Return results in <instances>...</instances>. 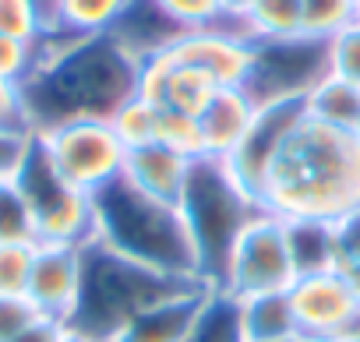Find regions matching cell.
<instances>
[{
  "instance_id": "1",
  "label": "cell",
  "mask_w": 360,
  "mask_h": 342,
  "mask_svg": "<svg viewBox=\"0 0 360 342\" xmlns=\"http://www.w3.org/2000/svg\"><path fill=\"white\" fill-rule=\"evenodd\" d=\"M138 50L117 32L106 36H46L39 43V60L22 85L25 113L32 134L78 117H103L138 92Z\"/></svg>"
},
{
  "instance_id": "2",
  "label": "cell",
  "mask_w": 360,
  "mask_h": 342,
  "mask_svg": "<svg viewBox=\"0 0 360 342\" xmlns=\"http://www.w3.org/2000/svg\"><path fill=\"white\" fill-rule=\"evenodd\" d=\"M353 209H360L356 134L304 117L269 166L258 191V212H269L286 223H339Z\"/></svg>"
},
{
  "instance_id": "3",
  "label": "cell",
  "mask_w": 360,
  "mask_h": 342,
  "mask_svg": "<svg viewBox=\"0 0 360 342\" xmlns=\"http://www.w3.org/2000/svg\"><path fill=\"white\" fill-rule=\"evenodd\" d=\"M92 202H96V230H99L96 244H103L106 251L127 261H138L145 268L176 279H202L198 251L180 209L152 202L124 177H117L99 195H92Z\"/></svg>"
},
{
  "instance_id": "4",
  "label": "cell",
  "mask_w": 360,
  "mask_h": 342,
  "mask_svg": "<svg viewBox=\"0 0 360 342\" xmlns=\"http://www.w3.org/2000/svg\"><path fill=\"white\" fill-rule=\"evenodd\" d=\"M205 279H176L155 268H145L138 261H127L103 244L85 247V272H82V293L75 303V314L68 328L110 342L134 314L145 307L188 289Z\"/></svg>"
},
{
  "instance_id": "5",
  "label": "cell",
  "mask_w": 360,
  "mask_h": 342,
  "mask_svg": "<svg viewBox=\"0 0 360 342\" xmlns=\"http://www.w3.org/2000/svg\"><path fill=\"white\" fill-rule=\"evenodd\" d=\"M255 202L233 184L226 173L223 159H195L188 191L180 202V216H184L195 251H198V268L205 282H219V272L226 265V254L244 230V223L255 216Z\"/></svg>"
},
{
  "instance_id": "6",
  "label": "cell",
  "mask_w": 360,
  "mask_h": 342,
  "mask_svg": "<svg viewBox=\"0 0 360 342\" xmlns=\"http://www.w3.org/2000/svg\"><path fill=\"white\" fill-rule=\"evenodd\" d=\"M36 141L50 162V169L75 191L99 195L124 173L127 148L113 134L110 120L103 117H78L53 127L36 131Z\"/></svg>"
},
{
  "instance_id": "7",
  "label": "cell",
  "mask_w": 360,
  "mask_h": 342,
  "mask_svg": "<svg viewBox=\"0 0 360 342\" xmlns=\"http://www.w3.org/2000/svg\"><path fill=\"white\" fill-rule=\"evenodd\" d=\"M293 279H297V261L286 219L255 212L237 233L216 286L230 300H248L262 293H283L293 286Z\"/></svg>"
},
{
  "instance_id": "8",
  "label": "cell",
  "mask_w": 360,
  "mask_h": 342,
  "mask_svg": "<svg viewBox=\"0 0 360 342\" xmlns=\"http://www.w3.org/2000/svg\"><path fill=\"white\" fill-rule=\"evenodd\" d=\"M15 184L32 205L36 216V240L39 244H71V247H89L96 244V202L85 191L68 188L43 155L36 134L32 145L15 173Z\"/></svg>"
},
{
  "instance_id": "9",
  "label": "cell",
  "mask_w": 360,
  "mask_h": 342,
  "mask_svg": "<svg viewBox=\"0 0 360 342\" xmlns=\"http://www.w3.org/2000/svg\"><path fill=\"white\" fill-rule=\"evenodd\" d=\"M304 117H307V113H304V96L258 103L255 120H251V127L244 131L240 145L223 159L226 173H230L233 184L255 202V209H258V191H262V180H265V173H269V166L276 162V155L283 152L286 138L297 131V124H300Z\"/></svg>"
},
{
  "instance_id": "10",
  "label": "cell",
  "mask_w": 360,
  "mask_h": 342,
  "mask_svg": "<svg viewBox=\"0 0 360 342\" xmlns=\"http://www.w3.org/2000/svg\"><path fill=\"white\" fill-rule=\"evenodd\" d=\"M290 307H293V321L297 331L311 342H335L339 335H346L360 314V300L346 279V272L339 268H325V272H304L293 279V286L286 289Z\"/></svg>"
},
{
  "instance_id": "11",
  "label": "cell",
  "mask_w": 360,
  "mask_h": 342,
  "mask_svg": "<svg viewBox=\"0 0 360 342\" xmlns=\"http://www.w3.org/2000/svg\"><path fill=\"white\" fill-rule=\"evenodd\" d=\"M321 74H328V67H325V43L318 39L297 36L283 43H255V64L244 88L255 96V103L290 99L304 96Z\"/></svg>"
},
{
  "instance_id": "12",
  "label": "cell",
  "mask_w": 360,
  "mask_h": 342,
  "mask_svg": "<svg viewBox=\"0 0 360 342\" xmlns=\"http://www.w3.org/2000/svg\"><path fill=\"white\" fill-rule=\"evenodd\" d=\"M159 50L173 64L202 67L205 74L216 78L219 88L248 85L251 64H255V43L237 29V25H216V29H198V32H176Z\"/></svg>"
},
{
  "instance_id": "13",
  "label": "cell",
  "mask_w": 360,
  "mask_h": 342,
  "mask_svg": "<svg viewBox=\"0 0 360 342\" xmlns=\"http://www.w3.org/2000/svg\"><path fill=\"white\" fill-rule=\"evenodd\" d=\"M219 286L212 282H195L188 289H180L152 307H145L141 314H134L110 342H191L202 314L209 310V303L216 300Z\"/></svg>"
},
{
  "instance_id": "14",
  "label": "cell",
  "mask_w": 360,
  "mask_h": 342,
  "mask_svg": "<svg viewBox=\"0 0 360 342\" xmlns=\"http://www.w3.org/2000/svg\"><path fill=\"white\" fill-rule=\"evenodd\" d=\"M82 272H85V247L39 244L25 296L39 307L43 317L68 324L75 314L78 293H82Z\"/></svg>"
},
{
  "instance_id": "15",
  "label": "cell",
  "mask_w": 360,
  "mask_h": 342,
  "mask_svg": "<svg viewBox=\"0 0 360 342\" xmlns=\"http://www.w3.org/2000/svg\"><path fill=\"white\" fill-rule=\"evenodd\" d=\"M195 159L180 155L159 141L145 145V148H131L124 159V180L131 188H138L141 195H148L152 202H162L169 209H180L188 191V177H191Z\"/></svg>"
},
{
  "instance_id": "16",
  "label": "cell",
  "mask_w": 360,
  "mask_h": 342,
  "mask_svg": "<svg viewBox=\"0 0 360 342\" xmlns=\"http://www.w3.org/2000/svg\"><path fill=\"white\" fill-rule=\"evenodd\" d=\"M255 96L244 88V85H233V88H219L212 96V103L198 113V127H202V145H205V159H226L244 131L251 127L255 120Z\"/></svg>"
},
{
  "instance_id": "17",
  "label": "cell",
  "mask_w": 360,
  "mask_h": 342,
  "mask_svg": "<svg viewBox=\"0 0 360 342\" xmlns=\"http://www.w3.org/2000/svg\"><path fill=\"white\" fill-rule=\"evenodd\" d=\"M50 32L68 39L117 32L120 22L138 8V0H46Z\"/></svg>"
},
{
  "instance_id": "18",
  "label": "cell",
  "mask_w": 360,
  "mask_h": 342,
  "mask_svg": "<svg viewBox=\"0 0 360 342\" xmlns=\"http://www.w3.org/2000/svg\"><path fill=\"white\" fill-rule=\"evenodd\" d=\"M237 317H240V338L244 342H283V338L300 335L286 289L237 300Z\"/></svg>"
},
{
  "instance_id": "19",
  "label": "cell",
  "mask_w": 360,
  "mask_h": 342,
  "mask_svg": "<svg viewBox=\"0 0 360 342\" xmlns=\"http://www.w3.org/2000/svg\"><path fill=\"white\" fill-rule=\"evenodd\" d=\"M304 113H307V120H318L325 127L353 134L356 120H360V88L335 74H321L304 92Z\"/></svg>"
},
{
  "instance_id": "20",
  "label": "cell",
  "mask_w": 360,
  "mask_h": 342,
  "mask_svg": "<svg viewBox=\"0 0 360 342\" xmlns=\"http://www.w3.org/2000/svg\"><path fill=\"white\" fill-rule=\"evenodd\" d=\"M251 43H283L304 36L300 0H255L248 15L237 22Z\"/></svg>"
},
{
  "instance_id": "21",
  "label": "cell",
  "mask_w": 360,
  "mask_h": 342,
  "mask_svg": "<svg viewBox=\"0 0 360 342\" xmlns=\"http://www.w3.org/2000/svg\"><path fill=\"white\" fill-rule=\"evenodd\" d=\"M286 230H290V247H293L297 275L339 268L335 265V233H332V223L293 219V223H286Z\"/></svg>"
},
{
  "instance_id": "22",
  "label": "cell",
  "mask_w": 360,
  "mask_h": 342,
  "mask_svg": "<svg viewBox=\"0 0 360 342\" xmlns=\"http://www.w3.org/2000/svg\"><path fill=\"white\" fill-rule=\"evenodd\" d=\"M155 11V18L169 32H198V29H216V25H233L226 18L223 0H145Z\"/></svg>"
},
{
  "instance_id": "23",
  "label": "cell",
  "mask_w": 360,
  "mask_h": 342,
  "mask_svg": "<svg viewBox=\"0 0 360 342\" xmlns=\"http://www.w3.org/2000/svg\"><path fill=\"white\" fill-rule=\"evenodd\" d=\"M110 127L113 134L120 138V145L131 152V148H145L155 141V131H159V106L148 103L145 96H127L113 113H110Z\"/></svg>"
},
{
  "instance_id": "24",
  "label": "cell",
  "mask_w": 360,
  "mask_h": 342,
  "mask_svg": "<svg viewBox=\"0 0 360 342\" xmlns=\"http://www.w3.org/2000/svg\"><path fill=\"white\" fill-rule=\"evenodd\" d=\"M0 36L43 43L50 36L46 0H0Z\"/></svg>"
},
{
  "instance_id": "25",
  "label": "cell",
  "mask_w": 360,
  "mask_h": 342,
  "mask_svg": "<svg viewBox=\"0 0 360 342\" xmlns=\"http://www.w3.org/2000/svg\"><path fill=\"white\" fill-rule=\"evenodd\" d=\"M15 240H36V216L15 177L0 180V244H15Z\"/></svg>"
},
{
  "instance_id": "26",
  "label": "cell",
  "mask_w": 360,
  "mask_h": 342,
  "mask_svg": "<svg viewBox=\"0 0 360 342\" xmlns=\"http://www.w3.org/2000/svg\"><path fill=\"white\" fill-rule=\"evenodd\" d=\"M300 15H304V36L318 43H328L339 29L360 18L356 0H300Z\"/></svg>"
},
{
  "instance_id": "27",
  "label": "cell",
  "mask_w": 360,
  "mask_h": 342,
  "mask_svg": "<svg viewBox=\"0 0 360 342\" xmlns=\"http://www.w3.org/2000/svg\"><path fill=\"white\" fill-rule=\"evenodd\" d=\"M155 141L188 155V159H202L205 155V145H202V127H198V117H188V113H176V110H166L159 106V131H155Z\"/></svg>"
},
{
  "instance_id": "28",
  "label": "cell",
  "mask_w": 360,
  "mask_h": 342,
  "mask_svg": "<svg viewBox=\"0 0 360 342\" xmlns=\"http://www.w3.org/2000/svg\"><path fill=\"white\" fill-rule=\"evenodd\" d=\"M325 67H328V74L360 88V18L353 25L339 29L325 43Z\"/></svg>"
},
{
  "instance_id": "29",
  "label": "cell",
  "mask_w": 360,
  "mask_h": 342,
  "mask_svg": "<svg viewBox=\"0 0 360 342\" xmlns=\"http://www.w3.org/2000/svg\"><path fill=\"white\" fill-rule=\"evenodd\" d=\"M39 244L32 240H15V244H0V293L8 296H25L29 275L36 265Z\"/></svg>"
},
{
  "instance_id": "30",
  "label": "cell",
  "mask_w": 360,
  "mask_h": 342,
  "mask_svg": "<svg viewBox=\"0 0 360 342\" xmlns=\"http://www.w3.org/2000/svg\"><path fill=\"white\" fill-rule=\"evenodd\" d=\"M36 60H39V43L0 36V78L4 81L25 85L29 74L36 71Z\"/></svg>"
},
{
  "instance_id": "31",
  "label": "cell",
  "mask_w": 360,
  "mask_h": 342,
  "mask_svg": "<svg viewBox=\"0 0 360 342\" xmlns=\"http://www.w3.org/2000/svg\"><path fill=\"white\" fill-rule=\"evenodd\" d=\"M43 314L29 296H8L0 293V342H11L15 335H22L29 324H36Z\"/></svg>"
},
{
  "instance_id": "32",
  "label": "cell",
  "mask_w": 360,
  "mask_h": 342,
  "mask_svg": "<svg viewBox=\"0 0 360 342\" xmlns=\"http://www.w3.org/2000/svg\"><path fill=\"white\" fill-rule=\"evenodd\" d=\"M332 233H335V265H339V272L356 268L360 265V209H353L349 216L332 223Z\"/></svg>"
},
{
  "instance_id": "33",
  "label": "cell",
  "mask_w": 360,
  "mask_h": 342,
  "mask_svg": "<svg viewBox=\"0 0 360 342\" xmlns=\"http://www.w3.org/2000/svg\"><path fill=\"white\" fill-rule=\"evenodd\" d=\"M0 131H18V134H32L29 113H25V99H22V85L0 78Z\"/></svg>"
},
{
  "instance_id": "34",
  "label": "cell",
  "mask_w": 360,
  "mask_h": 342,
  "mask_svg": "<svg viewBox=\"0 0 360 342\" xmlns=\"http://www.w3.org/2000/svg\"><path fill=\"white\" fill-rule=\"evenodd\" d=\"M29 145H32V134L0 131V180L18 173V166H22V159H25Z\"/></svg>"
},
{
  "instance_id": "35",
  "label": "cell",
  "mask_w": 360,
  "mask_h": 342,
  "mask_svg": "<svg viewBox=\"0 0 360 342\" xmlns=\"http://www.w3.org/2000/svg\"><path fill=\"white\" fill-rule=\"evenodd\" d=\"M64 321H53V317H39L36 324H29L22 335H15L11 342H60L64 338Z\"/></svg>"
},
{
  "instance_id": "36",
  "label": "cell",
  "mask_w": 360,
  "mask_h": 342,
  "mask_svg": "<svg viewBox=\"0 0 360 342\" xmlns=\"http://www.w3.org/2000/svg\"><path fill=\"white\" fill-rule=\"evenodd\" d=\"M223 4H226V18H230V22L237 25V22H240V18L248 15V8L255 4V0H223ZM237 29H240V25H237Z\"/></svg>"
},
{
  "instance_id": "37",
  "label": "cell",
  "mask_w": 360,
  "mask_h": 342,
  "mask_svg": "<svg viewBox=\"0 0 360 342\" xmlns=\"http://www.w3.org/2000/svg\"><path fill=\"white\" fill-rule=\"evenodd\" d=\"M60 342H103V338H92V335H82L75 328H64V338Z\"/></svg>"
},
{
  "instance_id": "38",
  "label": "cell",
  "mask_w": 360,
  "mask_h": 342,
  "mask_svg": "<svg viewBox=\"0 0 360 342\" xmlns=\"http://www.w3.org/2000/svg\"><path fill=\"white\" fill-rule=\"evenodd\" d=\"M346 279H349V286H353V293H356V300H360V265H356V268H349V272H346Z\"/></svg>"
},
{
  "instance_id": "39",
  "label": "cell",
  "mask_w": 360,
  "mask_h": 342,
  "mask_svg": "<svg viewBox=\"0 0 360 342\" xmlns=\"http://www.w3.org/2000/svg\"><path fill=\"white\" fill-rule=\"evenodd\" d=\"M335 342H360V335H342V338H335Z\"/></svg>"
},
{
  "instance_id": "40",
  "label": "cell",
  "mask_w": 360,
  "mask_h": 342,
  "mask_svg": "<svg viewBox=\"0 0 360 342\" xmlns=\"http://www.w3.org/2000/svg\"><path fill=\"white\" fill-rule=\"evenodd\" d=\"M283 342H311V338H304V335H297V338H283Z\"/></svg>"
},
{
  "instance_id": "41",
  "label": "cell",
  "mask_w": 360,
  "mask_h": 342,
  "mask_svg": "<svg viewBox=\"0 0 360 342\" xmlns=\"http://www.w3.org/2000/svg\"><path fill=\"white\" fill-rule=\"evenodd\" d=\"M353 134H356V141H360V120H356V131H353Z\"/></svg>"
},
{
  "instance_id": "42",
  "label": "cell",
  "mask_w": 360,
  "mask_h": 342,
  "mask_svg": "<svg viewBox=\"0 0 360 342\" xmlns=\"http://www.w3.org/2000/svg\"><path fill=\"white\" fill-rule=\"evenodd\" d=\"M356 15H360V0H356Z\"/></svg>"
}]
</instances>
